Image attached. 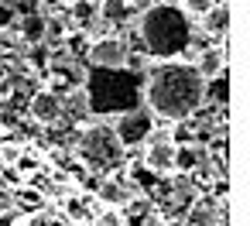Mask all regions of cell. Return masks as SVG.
I'll use <instances>...</instances> for the list:
<instances>
[{"mask_svg": "<svg viewBox=\"0 0 250 226\" xmlns=\"http://www.w3.org/2000/svg\"><path fill=\"white\" fill-rule=\"evenodd\" d=\"M137 48L154 62L195 55V21L178 7V0H158L137 14Z\"/></svg>", "mask_w": 250, "mask_h": 226, "instance_id": "2", "label": "cell"}, {"mask_svg": "<svg viewBox=\"0 0 250 226\" xmlns=\"http://www.w3.org/2000/svg\"><path fill=\"white\" fill-rule=\"evenodd\" d=\"M86 59H89L93 69H124L127 59H130V45H127L124 35H103V38L89 41Z\"/></svg>", "mask_w": 250, "mask_h": 226, "instance_id": "6", "label": "cell"}, {"mask_svg": "<svg viewBox=\"0 0 250 226\" xmlns=\"http://www.w3.org/2000/svg\"><path fill=\"white\" fill-rule=\"evenodd\" d=\"M45 7H62V4H69V0H42Z\"/></svg>", "mask_w": 250, "mask_h": 226, "instance_id": "16", "label": "cell"}, {"mask_svg": "<svg viewBox=\"0 0 250 226\" xmlns=\"http://www.w3.org/2000/svg\"><path fill=\"white\" fill-rule=\"evenodd\" d=\"M14 31H18V41L35 48V45H45V14L42 11H31V14H21L14 21Z\"/></svg>", "mask_w": 250, "mask_h": 226, "instance_id": "9", "label": "cell"}, {"mask_svg": "<svg viewBox=\"0 0 250 226\" xmlns=\"http://www.w3.org/2000/svg\"><path fill=\"white\" fill-rule=\"evenodd\" d=\"M199 21H202V35L206 38H212V41L226 38V31H229V7H226V0H216Z\"/></svg>", "mask_w": 250, "mask_h": 226, "instance_id": "10", "label": "cell"}, {"mask_svg": "<svg viewBox=\"0 0 250 226\" xmlns=\"http://www.w3.org/2000/svg\"><path fill=\"white\" fill-rule=\"evenodd\" d=\"M192 65H195V72L209 82V79H216L223 69H226V52L223 48H202V52H195V59H192Z\"/></svg>", "mask_w": 250, "mask_h": 226, "instance_id": "11", "label": "cell"}, {"mask_svg": "<svg viewBox=\"0 0 250 226\" xmlns=\"http://www.w3.org/2000/svg\"><path fill=\"white\" fill-rule=\"evenodd\" d=\"M96 195H100V202H103L106 209H120V205L134 195V188H130L124 178L113 175V178H103V182H100V192H96Z\"/></svg>", "mask_w": 250, "mask_h": 226, "instance_id": "12", "label": "cell"}, {"mask_svg": "<svg viewBox=\"0 0 250 226\" xmlns=\"http://www.w3.org/2000/svg\"><path fill=\"white\" fill-rule=\"evenodd\" d=\"M141 147H144V154H141V158H144V168H147L154 178H165V175L175 171V144H171L168 130H165V134L154 130Z\"/></svg>", "mask_w": 250, "mask_h": 226, "instance_id": "7", "label": "cell"}, {"mask_svg": "<svg viewBox=\"0 0 250 226\" xmlns=\"http://www.w3.org/2000/svg\"><path fill=\"white\" fill-rule=\"evenodd\" d=\"M76 147H79V158L89 164V171H96L100 178L120 175V168L127 164V154H130V151H124V144L117 141V134H113L110 123H89V127H83Z\"/></svg>", "mask_w": 250, "mask_h": 226, "instance_id": "4", "label": "cell"}, {"mask_svg": "<svg viewBox=\"0 0 250 226\" xmlns=\"http://www.w3.org/2000/svg\"><path fill=\"white\" fill-rule=\"evenodd\" d=\"M93 4H100V0H93Z\"/></svg>", "mask_w": 250, "mask_h": 226, "instance_id": "17", "label": "cell"}, {"mask_svg": "<svg viewBox=\"0 0 250 226\" xmlns=\"http://www.w3.org/2000/svg\"><path fill=\"white\" fill-rule=\"evenodd\" d=\"M7 79V62H4V52H0V82Z\"/></svg>", "mask_w": 250, "mask_h": 226, "instance_id": "15", "label": "cell"}, {"mask_svg": "<svg viewBox=\"0 0 250 226\" xmlns=\"http://www.w3.org/2000/svg\"><path fill=\"white\" fill-rule=\"evenodd\" d=\"M110 127H113L117 141L124 144V151H134V147H141V144L158 130V117H154L147 106H134V110H127V113H117V120H113Z\"/></svg>", "mask_w": 250, "mask_h": 226, "instance_id": "5", "label": "cell"}, {"mask_svg": "<svg viewBox=\"0 0 250 226\" xmlns=\"http://www.w3.org/2000/svg\"><path fill=\"white\" fill-rule=\"evenodd\" d=\"M212 4H216V0H178V7H182V11H185L192 21H195V18H202V14H206Z\"/></svg>", "mask_w": 250, "mask_h": 226, "instance_id": "13", "label": "cell"}, {"mask_svg": "<svg viewBox=\"0 0 250 226\" xmlns=\"http://www.w3.org/2000/svg\"><path fill=\"white\" fill-rule=\"evenodd\" d=\"M86 103L93 117L127 113L141 106V72L130 69H93L86 76Z\"/></svg>", "mask_w": 250, "mask_h": 226, "instance_id": "3", "label": "cell"}, {"mask_svg": "<svg viewBox=\"0 0 250 226\" xmlns=\"http://www.w3.org/2000/svg\"><path fill=\"white\" fill-rule=\"evenodd\" d=\"M28 113H31V120L42 123V127H59V123L65 120V103H62L59 93L38 89V93L28 100Z\"/></svg>", "mask_w": 250, "mask_h": 226, "instance_id": "8", "label": "cell"}, {"mask_svg": "<svg viewBox=\"0 0 250 226\" xmlns=\"http://www.w3.org/2000/svg\"><path fill=\"white\" fill-rule=\"evenodd\" d=\"M93 226H127V223H124L120 209H103V212L96 216V223H93Z\"/></svg>", "mask_w": 250, "mask_h": 226, "instance_id": "14", "label": "cell"}, {"mask_svg": "<svg viewBox=\"0 0 250 226\" xmlns=\"http://www.w3.org/2000/svg\"><path fill=\"white\" fill-rule=\"evenodd\" d=\"M202 89H206V79L195 72L192 62H182V59H171V62H154L144 79H141V100L144 106L165 120V123H175V120H188L202 103Z\"/></svg>", "mask_w": 250, "mask_h": 226, "instance_id": "1", "label": "cell"}]
</instances>
